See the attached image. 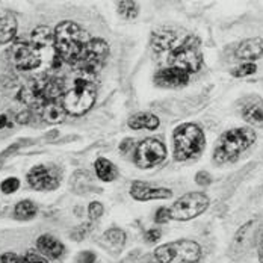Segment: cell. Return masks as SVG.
<instances>
[{
  "mask_svg": "<svg viewBox=\"0 0 263 263\" xmlns=\"http://www.w3.org/2000/svg\"><path fill=\"white\" fill-rule=\"evenodd\" d=\"M23 263H49L43 256L33 253V251H29L26 256H23Z\"/></svg>",
  "mask_w": 263,
  "mask_h": 263,
  "instance_id": "32",
  "label": "cell"
},
{
  "mask_svg": "<svg viewBox=\"0 0 263 263\" xmlns=\"http://www.w3.org/2000/svg\"><path fill=\"white\" fill-rule=\"evenodd\" d=\"M36 247L44 256H47L50 259H58L64 254V245L56 237L50 236V235H43L38 237Z\"/></svg>",
  "mask_w": 263,
  "mask_h": 263,
  "instance_id": "17",
  "label": "cell"
},
{
  "mask_svg": "<svg viewBox=\"0 0 263 263\" xmlns=\"http://www.w3.org/2000/svg\"><path fill=\"white\" fill-rule=\"evenodd\" d=\"M11 61L17 70H35L43 62V53L32 44L18 41L11 49Z\"/></svg>",
  "mask_w": 263,
  "mask_h": 263,
  "instance_id": "10",
  "label": "cell"
},
{
  "mask_svg": "<svg viewBox=\"0 0 263 263\" xmlns=\"http://www.w3.org/2000/svg\"><path fill=\"white\" fill-rule=\"evenodd\" d=\"M17 33V20L11 12L0 14V44H8Z\"/></svg>",
  "mask_w": 263,
  "mask_h": 263,
  "instance_id": "19",
  "label": "cell"
},
{
  "mask_svg": "<svg viewBox=\"0 0 263 263\" xmlns=\"http://www.w3.org/2000/svg\"><path fill=\"white\" fill-rule=\"evenodd\" d=\"M166 158L165 145L156 138H147L136 147L135 153V163L139 168H153L162 163Z\"/></svg>",
  "mask_w": 263,
  "mask_h": 263,
  "instance_id": "9",
  "label": "cell"
},
{
  "mask_svg": "<svg viewBox=\"0 0 263 263\" xmlns=\"http://www.w3.org/2000/svg\"><path fill=\"white\" fill-rule=\"evenodd\" d=\"M145 239H147V242H150V243L158 242L159 239H160V230H159V229H152V230H148V232L145 233Z\"/></svg>",
  "mask_w": 263,
  "mask_h": 263,
  "instance_id": "35",
  "label": "cell"
},
{
  "mask_svg": "<svg viewBox=\"0 0 263 263\" xmlns=\"http://www.w3.org/2000/svg\"><path fill=\"white\" fill-rule=\"evenodd\" d=\"M27 183L36 191H53L61 183V176L53 166L36 165L29 171Z\"/></svg>",
  "mask_w": 263,
  "mask_h": 263,
  "instance_id": "12",
  "label": "cell"
},
{
  "mask_svg": "<svg viewBox=\"0 0 263 263\" xmlns=\"http://www.w3.org/2000/svg\"><path fill=\"white\" fill-rule=\"evenodd\" d=\"M96 173H97V177L103 182H112L118 177L117 166L105 158H99L96 160Z\"/></svg>",
  "mask_w": 263,
  "mask_h": 263,
  "instance_id": "21",
  "label": "cell"
},
{
  "mask_svg": "<svg viewBox=\"0 0 263 263\" xmlns=\"http://www.w3.org/2000/svg\"><path fill=\"white\" fill-rule=\"evenodd\" d=\"M52 43H54V33H52V30L47 26H40L36 29H33L32 32V46L43 50L44 47L50 46Z\"/></svg>",
  "mask_w": 263,
  "mask_h": 263,
  "instance_id": "22",
  "label": "cell"
},
{
  "mask_svg": "<svg viewBox=\"0 0 263 263\" xmlns=\"http://www.w3.org/2000/svg\"><path fill=\"white\" fill-rule=\"evenodd\" d=\"M129 127L133 130H141V129H148V130H156L160 124L159 118L156 115L150 112H138L132 115L127 121Z\"/></svg>",
  "mask_w": 263,
  "mask_h": 263,
  "instance_id": "18",
  "label": "cell"
},
{
  "mask_svg": "<svg viewBox=\"0 0 263 263\" xmlns=\"http://www.w3.org/2000/svg\"><path fill=\"white\" fill-rule=\"evenodd\" d=\"M96 99H97L96 85L85 78H78L73 82L71 89L64 94L62 105L67 114L79 117L86 114L94 106Z\"/></svg>",
  "mask_w": 263,
  "mask_h": 263,
  "instance_id": "5",
  "label": "cell"
},
{
  "mask_svg": "<svg viewBox=\"0 0 263 263\" xmlns=\"http://www.w3.org/2000/svg\"><path fill=\"white\" fill-rule=\"evenodd\" d=\"M118 12L127 18V20H132V18H136L139 9H138V3L136 2H130V0H126V2H120L118 3Z\"/></svg>",
  "mask_w": 263,
  "mask_h": 263,
  "instance_id": "26",
  "label": "cell"
},
{
  "mask_svg": "<svg viewBox=\"0 0 263 263\" xmlns=\"http://www.w3.org/2000/svg\"><path fill=\"white\" fill-rule=\"evenodd\" d=\"M89 43L88 33L74 22H62L54 29V49L58 56L71 64L79 65Z\"/></svg>",
  "mask_w": 263,
  "mask_h": 263,
  "instance_id": "1",
  "label": "cell"
},
{
  "mask_svg": "<svg viewBox=\"0 0 263 263\" xmlns=\"http://www.w3.org/2000/svg\"><path fill=\"white\" fill-rule=\"evenodd\" d=\"M0 263H23V257L9 251L0 256Z\"/></svg>",
  "mask_w": 263,
  "mask_h": 263,
  "instance_id": "30",
  "label": "cell"
},
{
  "mask_svg": "<svg viewBox=\"0 0 263 263\" xmlns=\"http://www.w3.org/2000/svg\"><path fill=\"white\" fill-rule=\"evenodd\" d=\"M15 216L18 218V219H23V221H26V219H32L35 215H36V206H35V203H32L30 200H23V201H20L17 206H15Z\"/></svg>",
  "mask_w": 263,
  "mask_h": 263,
  "instance_id": "24",
  "label": "cell"
},
{
  "mask_svg": "<svg viewBox=\"0 0 263 263\" xmlns=\"http://www.w3.org/2000/svg\"><path fill=\"white\" fill-rule=\"evenodd\" d=\"M203 65V54L200 50V40L189 35L177 44L168 56V67L180 68L186 73H197Z\"/></svg>",
  "mask_w": 263,
  "mask_h": 263,
  "instance_id": "6",
  "label": "cell"
},
{
  "mask_svg": "<svg viewBox=\"0 0 263 263\" xmlns=\"http://www.w3.org/2000/svg\"><path fill=\"white\" fill-rule=\"evenodd\" d=\"M256 142V132L250 127H237L224 132L213 150V160L219 165L235 162Z\"/></svg>",
  "mask_w": 263,
  "mask_h": 263,
  "instance_id": "2",
  "label": "cell"
},
{
  "mask_svg": "<svg viewBox=\"0 0 263 263\" xmlns=\"http://www.w3.org/2000/svg\"><path fill=\"white\" fill-rule=\"evenodd\" d=\"M130 195L139 201L166 200L173 197V191L166 187H152L148 183H142V182H133L130 187Z\"/></svg>",
  "mask_w": 263,
  "mask_h": 263,
  "instance_id": "14",
  "label": "cell"
},
{
  "mask_svg": "<svg viewBox=\"0 0 263 263\" xmlns=\"http://www.w3.org/2000/svg\"><path fill=\"white\" fill-rule=\"evenodd\" d=\"M256 70H257L256 64H253V62H247V64H242L240 67H236V68L232 71V74H233L235 78H245V76H251V74H254V73H256Z\"/></svg>",
  "mask_w": 263,
  "mask_h": 263,
  "instance_id": "27",
  "label": "cell"
},
{
  "mask_svg": "<svg viewBox=\"0 0 263 263\" xmlns=\"http://www.w3.org/2000/svg\"><path fill=\"white\" fill-rule=\"evenodd\" d=\"M242 117L253 126H263V106L260 102L248 103L242 107Z\"/></svg>",
  "mask_w": 263,
  "mask_h": 263,
  "instance_id": "23",
  "label": "cell"
},
{
  "mask_svg": "<svg viewBox=\"0 0 263 263\" xmlns=\"http://www.w3.org/2000/svg\"><path fill=\"white\" fill-rule=\"evenodd\" d=\"M259 260L263 263V235L260 237V242H259Z\"/></svg>",
  "mask_w": 263,
  "mask_h": 263,
  "instance_id": "39",
  "label": "cell"
},
{
  "mask_svg": "<svg viewBox=\"0 0 263 263\" xmlns=\"http://www.w3.org/2000/svg\"><path fill=\"white\" fill-rule=\"evenodd\" d=\"M65 114L67 112H65L61 100H53V102H49L44 106H41V115L50 124L62 123L64 118H65Z\"/></svg>",
  "mask_w": 263,
  "mask_h": 263,
  "instance_id": "20",
  "label": "cell"
},
{
  "mask_svg": "<svg viewBox=\"0 0 263 263\" xmlns=\"http://www.w3.org/2000/svg\"><path fill=\"white\" fill-rule=\"evenodd\" d=\"M78 263H96V254L92 251H83L78 259Z\"/></svg>",
  "mask_w": 263,
  "mask_h": 263,
  "instance_id": "34",
  "label": "cell"
},
{
  "mask_svg": "<svg viewBox=\"0 0 263 263\" xmlns=\"http://www.w3.org/2000/svg\"><path fill=\"white\" fill-rule=\"evenodd\" d=\"M236 58L243 61H256L263 54V40L256 38H248L242 41L236 49Z\"/></svg>",
  "mask_w": 263,
  "mask_h": 263,
  "instance_id": "16",
  "label": "cell"
},
{
  "mask_svg": "<svg viewBox=\"0 0 263 263\" xmlns=\"http://www.w3.org/2000/svg\"><path fill=\"white\" fill-rule=\"evenodd\" d=\"M107 56H109V46L106 41L100 38L89 40L83 59L80 61L78 67L83 73H96L102 68Z\"/></svg>",
  "mask_w": 263,
  "mask_h": 263,
  "instance_id": "11",
  "label": "cell"
},
{
  "mask_svg": "<svg viewBox=\"0 0 263 263\" xmlns=\"http://www.w3.org/2000/svg\"><path fill=\"white\" fill-rule=\"evenodd\" d=\"M171 219V213L168 209H165V208H160L158 212H156V216H155V221L158 222V224H165V222H168Z\"/></svg>",
  "mask_w": 263,
  "mask_h": 263,
  "instance_id": "31",
  "label": "cell"
},
{
  "mask_svg": "<svg viewBox=\"0 0 263 263\" xmlns=\"http://www.w3.org/2000/svg\"><path fill=\"white\" fill-rule=\"evenodd\" d=\"M129 147H133V141H132V139H124V141L121 142V145H120V150H121L123 153H127V152H129Z\"/></svg>",
  "mask_w": 263,
  "mask_h": 263,
  "instance_id": "37",
  "label": "cell"
},
{
  "mask_svg": "<svg viewBox=\"0 0 263 263\" xmlns=\"http://www.w3.org/2000/svg\"><path fill=\"white\" fill-rule=\"evenodd\" d=\"M105 239L110 247H114L115 250H120V248H123V245L126 242V235L120 229H110L105 233Z\"/></svg>",
  "mask_w": 263,
  "mask_h": 263,
  "instance_id": "25",
  "label": "cell"
},
{
  "mask_svg": "<svg viewBox=\"0 0 263 263\" xmlns=\"http://www.w3.org/2000/svg\"><path fill=\"white\" fill-rule=\"evenodd\" d=\"M155 257L159 263H197L201 257V247L194 240H176L156 248Z\"/></svg>",
  "mask_w": 263,
  "mask_h": 263,
  "instance_id": "7",
  "label": "cell"
},
{
  "mask_svg": "<svg viewBox=\"0 0 263 263\" xmlns=\"http://www.w3.org/2000/svg\"><path fill=\"white\" fill-rule=\"evenodd\" d=\"M88 212H89V216H91L92 219H99V218L103 215V206H102V203L94 201V203H91V204H89Z\"/></svg>",
  "mask_w": 263,
  "mask_h": 263,
  "instance_id": "29",
  "label": "cell"
},
{
  "mask_svg": "<svg viewBox=\"0 0 263 263\" xmlns=\"http://www.w3.org/2000/svg\"><path fill=\"white\" fill-rule=\"evenodd\" d=\"M189 79H191L189 73H186L180 68H174V67L160 68L155 74L156 85L163 86V88H182L184 85H187Z\"/></svg>",
  "mask_w": 263,
  "mask_h": 263,
  "instance_id": "13",
  "label": "cell"
},
{
  "mask_svg": "<svg viewBox=\"0 0 263 263\" xmlns=\"http://www.w3.org/2000/svg\"><path fill=\"white\" fill-rule=\"evenodd\" d=\"M64 94V82L50 76H38L29 80L25 88L20 89L18 99L29 106H44L49 102L59 100Z\"/></svg>",
  "mask_w": 263,
  "mask_h": 263,
  "instance_id": "3",
  "label": "cell"
},
{
  "mask_svg": "<svg viewBox=\"0 0 263 263\" xmlns=\"http://www.w3.org/2000/svg\"><path fill=\"white\" fill-rule=\"evenodd\" d=\"M195 182H197V184H200V186H208V184L212 183V176L208 171H200L195 176Z\"/></svg>",
  "mask_w": 263,
  "mask_h": 263,
  "instance_id": "33",
  "label": "cell"
},
{
  "mask_svg": "<svg viewBox=\"0 0 263 263\" xmlns=\"http://www.w3.org/2000/svg\"><path fill=\"white\" fill-rule=\"evenodd\" d=\"M209 197L203 192H189L180 197L170 209L171 218L177 221H187L197 218L209 208Z\"/></svg>",
  "mask_w": 263,
  "mask_h": 263,
  "instance_id": "8",
  "label": "cell"
},
{
  "mask_svg": "<svg viewBox=\"0 0 263 263\" xmlns=\"http://www.w3.org/2000/svg\"><path fill=\"white\" fill-rule=\"evenodd\" d=\"M11 123L8 121V117L6 115H0V129H5V127H9Z\"/></svg>",
  "mask_w": 263,
  "mask_h": 263,
  "instance_id": "38",
  "label": "cell"
},
{
  "mask_svg": "<svg viewBox=\"0 0 263 263\" xmlns=\"http://www.w3.org/2000/svg\"><path fill=\"white\" fill-rule=\"evenodd\" d=\"M177 43V33L168 29H159L155 30L152 35V47L156 53L171 52L176 47Z\"/></svg>",
  "mask_w": 263,
  "mask_h": 263,
  "instance_id": "15",
  "label": "cell"
},
{
  "mask_svg": "<svg viewBox=\"0 0 263 263\" xmlns=\"http://www.w3.org/2000/svg\"><path fill=\"white\" fill-rule=\"evenodd\" d=\"M174 141V158L176 160H189L197 158L206 147V136L200 126L184 123L176 127L173 133Z\"/></svg>",
  "mask_w": 263,
  "mask_h": 263,
  "instance_id": "4",
  "label": "cell"
},
{
  "mask_svg": "<svg viewBox=\"0 0 263 263\" xmlns=\"http://www.w3.org/2000/svg\"><path fill=\"white\" fill-rule=\"evenodd\" d=\"M30 118H32V114H30L29 110H23V112H20V114L17 115V123H20V124H27V123H30Z\"/></svg>",
  "mask_w": 263,
  "mask_h": 263,
  "instance_id": "36",
  "label": "cell"
},
{
  "mask_svg": "<svg viewBox=\"0 0 263 263\" xmlns=\"http://www.w3.org/2000/svg\"><path fill=\"white\" fill-rule=\"evenodd\" d=\"M18 186H20L18 179L11 177V179H6L3 183L0 184V189H2L3 194H12V192H15V191L18 189Z\"/></svg>",
  "mask_w": 263,
  "mask_h": 263,
  "instance_id": "28",
  "label": "cell"
}]
</instances>
